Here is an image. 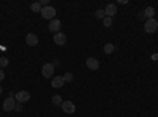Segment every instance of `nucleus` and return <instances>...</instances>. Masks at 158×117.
Wrapping results in <instances>:
<instances>
[{
	"label": "nucleus",
	"instance_id": "obj_1",
	"mask_svg": "<svg viewBox=\"0 0 158 117\" xmlns=\"http://www.w3.org/2000/svg\"><path fill=\"white\" fill-rule=\"evenodd\" d=\"M54 63H44L41 67V74L46 77V79H52L54 77Z\"/></svg>",
	"mask_w": 158,
	"mask_h": 117
},
{
	"label": "nucleus",
	"instance_id": "obj_2",
	"mask_svg": "<svg viewBox=\"0 0 158 117\" xmlns=\"http://www.w3.org/2000/svg\"><path fill=\"white\" fill-rule=\"evenodd\" d=\"M144 30L147 33H155L158 30V21L153 18V19H147L146 24H144Z\"/></svg>",
	"mask_w": 158,
	"mask_h": 117
},
{
	"label": "nucleus",
	"instance_id": "obj_3",
	"mask_svg": "<svg viewBox=\"0 0 158 117\" xmlns=\"http://www.w3.org/2000/svg\"><path fill=\"white\" fill-rule=\"evenodd\" d=\"M54 16H56V8L54 6H44L43 10H41V18L43 19H49V21H52L54 19Z\"/></svg>",
	"mask_w": 158,
	"mask_h": 117
},
{
	"label": "nucleus",
	"instance_id": "obj_4",
	"mask_svg": "<svg viewBox=\"0 0 158 117\" xmlns=\"http://www.w3.org/2000/svg\"><path fill=\"white\" fill-rule=\"evenodd\" d=\"M16 108V100L15 97H8L5 101H3V111L5 112H11V111H15Z\"/></svg>",
	"mask_w": 158,
	"mask_h": 117
},
{
	"label": "nucleus",
	"instance_id": "obj_5",
	"mask_svg": "<svg viewBox=\"0 0 158 117\" xmlns=\"http://www.w3.org/2000/svg\"><path fill=\"white\" fill-rule=\"evenodd\" d=\"M15 100L18 101V103H27L29 100H30V94L29 92H25V90H19V92L16 94V97H15Z\"/></svg>",
	"mask_w": 158,
	"mask_h": 117
},
{
	"label": "nucleus",
	"instance_id": "obj_6",
	"mask_svg": "<svg viewBox=\"0 0 158 117\" xmlns=\"http://www.w3.org/2000/svg\"><path fill=\"white\" fill-rule=\"evenodd\" d=\"M60 27H62V22H60L59 19H56V18L49 22V32H52L54 35L60 32Z\"/></svg>",
	"mask_w": 158,
	"mask_h": 117
},
{
	"label": "nucleus",
	"instance_id": "obj_7",
	"mask_svg": "<svg viewBox=\"0 0 158 117\" xmlns=\"http://www.w3.org/2000/svg\"><path fill=\"white\" fill-rule=\"evenodd\" d=\"M62 109L67 112V114H73L76 111V106H74V103L73 101H62Z\"/></svg>",
	"mask_w": 158,
	"mask_h": 117
},
{
	"label": "nucleus",
	"instance_id": "obj_8",
	"mask_svg": "<svg viewBox=\"0 0 158 117\" xmlns=\"http://www.w3.org/2000/svg\"><path fill=\"white\" fill-rule=\"evenodd\" d=\"M54 43H56L57 46H63V44H67V35L62 33V32L56 33V35H54Z\"/></svg>",
	"mask_w": 158,
	"mask_h": 117
},
{
	"label": "nucleus",
	"instance_id": "obj_9",
	"mask_svg": "<svg viewBox=\"0 0 158 117\" xmlns=\"http://www.w3.org/2000/svg\"><path fill=\"white\" fill-rule=\"evenodd\" d=\"M85 63H87V68H89V70H92V71L98 70V67H100V62H98L95 57H89V59L85 60Z\"/></svg>",
	"mask_w": 158,
	"mask_h": 117
},
{
	"label": "nucleus",
	"instance_id": "obj_10",
	"mask_svg": "<svg viewBox=\"0 0 158 117\" xmlns=\"http://www.w3.org/2000/svg\"><path fill=\"white\" fill-rule=\"evenodd\" d=\"M63 84H65L63 76H54L51 79V86L54 87V89H60V87H63Z\"/></svg>",
	"mask_w": 158,
	"mask_h": 117
},
{
	"label": "nucleus",
	"instance_id": "obj_11",
	"mask_svg": "<svg viewBox=\"0 0 158 117\" xmlns=\"http://www.w3.org/2000/svg\"><path fill=\"white\" fill-rule=\"evenodd\" d=\"M104 15H106L108 18H114L117 15V6L114 3H109L106 5V8H104Z\"/></svg>",
	"mask_w": 158,
	"mask_h": 117
},
{
	"label": "nucleus",
	"instance_id": "obj_12",
	"mask_svg": "<svg viewBox=\"0 0 158 117\" xmlns=\"http://www.w3.org/2000/svg\"><path fill=\"white\" fill-rule=\"evenodd\" d=\"M25 43H27L29 46H36L38 44V36L35 33H27V36H25Z\"/></svg>",
	"mask_w": 158,
	"mask_h": 117
},
{
	"label": "nucleus",
	"instance_id": "obj_13",
	"mask_svg": "<svg viewBox=\"0 0 158 117\" xmlns=\"http://www.w3.org/2000/svg\"><path fill=\"white\" fill-rule=\"evenodd\" d=\"M144 18H147V19H153L155 18V10L152 8V6H147L146 10H144Z\"/></svg>",
	"mask_w": 158,
	"mask_h": 117
},
{
	"label": "nucleus",
	"instance_id": "obj_14",
	"mask_svg": "<svg viewBox=\"0 0 158 117\" xmlns=\"http://www.w3.org/2000/svg\"><path fill=\"white\" fill-rule=\"evenodd\" d=\"M114 49H115V46L111 44V43H106V44H104V48H103L104 54H112V52H114Z\"/></svg>",
	"mask_w": 158,
	"mask_h": 117
},
{
	"label": "nucleus",
	"instance_id": "obj_15",
	"mask_svg": "<svg viewBox=\"0 0 158 117\" xmlns=\"http://www.w3.org/2000/svg\"><path fill=\"white\" fill-rule=\"evenodd\" d=\"M32 11H35V13H41V10H43V6L40 5V2H36V3H32Z\"/></svg>",
	"mask_w": 158,
	"mask_h": 117
},
{
	"label": "nucleus",
	"instance_id": "obj_16",
	"mask_svg": "<svg viewBox=\"0 0 158 117\" xmlns=\"http://www.w3.org/2000/svg\"><path fill=\"white\" fill-rule=\"evenodd\" d=\"M8 59L6 57H0V70H3V68H6L8 67Z\"/></svg>",
	"mask_w": 158,
	"mask_h": 117
},
{
	"label": "nucleus",
	"instance_id": "obj_17",
	"mask_svg": "<svg viewBox=\"0 0 158 117\" xmlns=\"http://www.w3.org/2000/svg\"><path fill=\"white\" fill-rule=\"evenodd\" d=\"M95 18H98V19H104V18H106V15H104V10H97V11H95Z\"/></svg>",
	"mask_w": 158,
	"mask_h": 117
},
{
	"label": "nucleus",
	"instance_id": "obj_18",
	"mask_svg": "<svg viewBox=\"0 0 158 117\" xmlns=\"http://www.w3.org/2000/svg\"><path fill=\"white\" fill-rule=\"evenodd\" d=\"M63 81H65V82H71V81H73V73H70V71L65 73V74H63Z\"/></svg>",
	"mask_w": 158,
	"mask_h": 117
},
{
	"label": "nucleus",
	"instance_id": "obj_19",
	"mask_svg": "<svg viewBox=\"0 0 158 117\" xmlns=\"http://www.w3.org/2000/svg\"><path fill=\"white\" fill-rule=\"evenodd\" d=\"M103 25H104V27H111V25H112V18H104L103 19Z\"/></svg>",
	"mask_w": 158,
	"mask_h": 117
},
{
	"label": "nucleus",
	"instance_id": "obj_20",
	"mask_svg": "<svg viewBox=\"0 0 158 117\" xmlns=\"http://www.w3.org/2000/svg\"><path fill=\"white\" fill-rule=\"evenodd\" d=\"M62 97L60 95H54V97H52V103H54V105H62Z\"/></svg>",
	"mask_w": 158,
	"mask_h": 117
},
{
	"label": "nucleus",
	"instance_id": "obj_21",
	"mask_svg": "<svg viewBox=\"0 0 158 117\" xmlns=\"http://www.w3.org/2000/svg\"><path fill=\"white\" fill-rule=\"evenodd\" d=\"M15 109H16L18 112H19V111H22V105H21V103H18V105H16V108H15Z\"/></svg>",
	"mask_w": 158,
	"mask_h": 117
},
{
	"label": "nucleus",
	"instance_id": "obj_22",
	"mask_svg": "<svg viewBox=\"0 0 158 117\" xmlns=\"http://www.w3.org/2000/svg\"><path fill=\"white\" fill-rule=\"evenodd\" d=\"M3 77H5V73H3V70H0V81H3Z\"/></svg>",
	"mask_w": 158,
	"mask_h": 117
},
{
	"label": "nucleus",
	"instance_id": "obj_23",
	"mask_svg": "<svg viewBox=\"0 0 158 117\" xmlns=\"http://www.w3.org/2000/svg\"><path fill=\"white\" fill-rule=\"evenodd\" d=\"M2 92H3V89H2V87H0V95H2Z\"/></svg>",
	"mask_w": 158,
	"mask_h": 117
}]
</instances>
